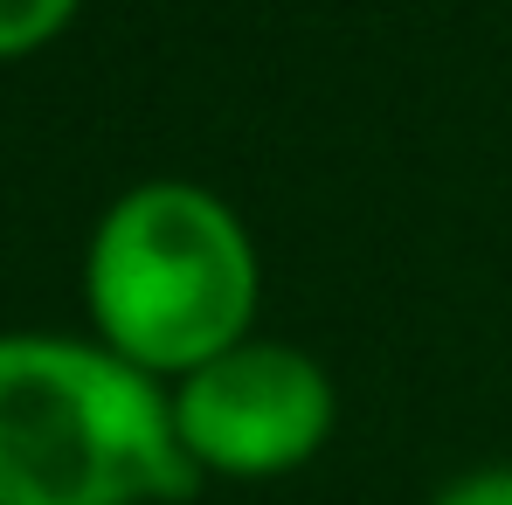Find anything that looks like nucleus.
Here are the masks:
<instances>
[{"label": "nucleus", "mask_w": 512, "mask_h": 505, "mask_svg": "<svg viewBox=\"0 0 512 505\" xmlns=\"http://www.w3.org/2000/svg\"><path fill=\"white\" fill-rule=\"evenodd\" d=\"M263 250L208 180H132L104 201L84 243V319L118 360L153 381H187L256 333Z\"/></svg>", "instance_id": "obj_1"}, {"label": "nucleus", "mask_w": 512, "mask_h": 505, "mask_svg": "<svg viewBox=\"0 0 512 505\" xmlns=\"http://www.w3.org/2000/svg\"><path fill=\"white\" fill-rule=\"evenodd\" d=\"M173 388L90 333H0V505H187Z\"/></svg>", "instance_id": "obj_2"}, {"label": "nucleus", "mask_w": 512, "mask_h": 505, "mask_svg": "<svg viewBox=\"0 0 512 505\" xmlns=\"http://www.w3.org/2000/svg\"><path fill=\"white\" fill-rule=\"evenodd\" d=\"M173 429L201 485H270L326 457V443L340 436V381L319 353L250 333L173 381Z\"/></svg>", "instance_id": "obj_3"}, {"label": "nucleus", "mask_w": 512, "mask_h": 505, "mask_svg": "<svg viewBox=\"0 0 512 505\" xmlns=\"http://www.w3.org/2000/svg\"><path fill=\"white\" fill-rule=\"evenodd\" d=\"M84 0H0V63H28L70 35Z\"/></svg>", "instance_id": "obj_4"}, {"label": "nucleus", "mask_w": 512, "mask_h": 505, "mask_svg": "<svg viewBox=\"0 0 512 505\" xmlns=\"http://www.w3.org/2000/svg\"><path fill=\"white\" fill-rule=\"evenodd\" d=\"M429 505H512V464H471V471L443 478Z\"/></svg>", "instance_id": "obj_5"}]
</instances>
